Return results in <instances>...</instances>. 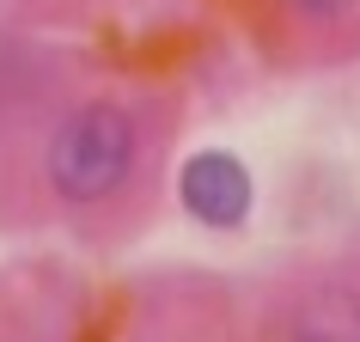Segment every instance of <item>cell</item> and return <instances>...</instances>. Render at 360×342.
Instances as JSON below:
<instances>
[{"mask_svg":"<svg viewBox=\"0 0 360 342\" xmlns=\"http://www.w3.org/2000/svg\"><path fill=\"white\" fill-rule=\"evenodd\" d=\"M293 342H360V293L354 287H311L293 312Z\"/></svg>","mask_w":360,"mask_h":342,"instance_id":"3957f363","label":"cell"},{"mask_svg":"<svg viewBox=\"0 0 360 342\" xmlns=\"http://www.w3.org/2000/svg\"><path fill=\"white\" fill-rule=\"evenodd\" d=\"M184 208L195 220H208V227H238L250 214V171L232 159V153H195L190 165H184Z\"/></svg>","mask_w":360,"mask_h":342,"instance_id":"7a4b0ae2","label":"cell"},{"mask_svg":"<svg viewBox=\"0 0 360 342\" xmlns=\"http://www.w3.org/2000/svg\"><path fill=\"white\" fill-rule=\"evenodd\" d=\"M129 165H134V122L116 104H79L56 129L49 159H43L49 190L61 202H79V208L86 202H104L129 177Z\"/></svg>","mask_w":360,"mask_h":342,"instance_id":"6da1fadb","label":"cell"},{"mask_svg":"<svg viewBox=\"0 0 360 342\" xmlns=\"http://www.w3.org/2000/svg\"><path fill=\"white\" fill-rule=\"evenodd\" d=\"M287 6H293L300 19H330V13H348L354 0H287Z\"/></svg>","mask_w":360,"mask_h":342,"instance_id":"277c9868","label":"cell"}]
</instances>
